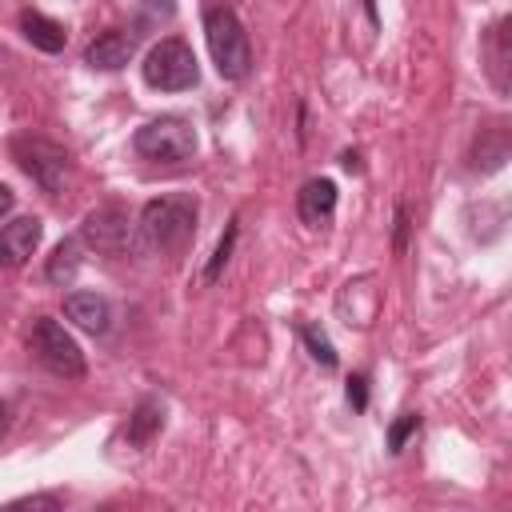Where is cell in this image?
Returning a JSON list of instances; mask_svg holds the SVG:
<instances>
[{
	"label": "cell",
	"mask_w": 512,
	"mask_h": 512,
	"mask_svg": "<svg viewBox=\"0 0 512 512\" xmlns=\"http://www.w3.org/2000/svg\"><path fill=\"white\" fill-rule=\"evenodd\" d=\"M296 212H300V220L312 224V228L328 224V216L336 212V184H332L328 176L308 180V184L296 192Z\"/></svg>",
	"instance_id": "9c48e42d"
},
{
	"label": "cell",
	"mask_w": 512,
	"mask_h": 512,
	"mask_svg": "<svg viewBox=\"0 0 512 512\" xmlns=\"http://www.w3.org/2000/svg\"><path fill=\"white\" fill-rule=\"evenodd\" d=\"M40 236H44V224L36 216H16L12 224H4L0 228V272L28 264V256L40 248Z\"/></svg>",
	"instance_id": "ba28073f"
},
{
	"label": "cell",
	"mask_w": 512,
	"mask_h": 512,
	"mask_svg": "<svg viewBox=\"0 0 512 512\" xmlns=\"http://www.w3.org/2000/svg\"><path fill=\"white\" fill-rule=\"evenodd\" d=\"M8 424H12V408H8L4 400H0V436L8 432Z\"/></svg>",
	"instance_id": "7402d4cb"
},
{
	"label": "cell",
	"mask_w": 512,
	"mask_h": 512,
	"mask_svg": "<svg viewBox=\"0 0 512 512\" xmlns=\"http://www.w3.org/2000/svg\"><path fill=\"white\" fill-rule=\"evenodd\" d=\"M196 216H200V208L184 192L148 200L140 208V220H136V248L148 252V256L180 252L196 236Z\"/></svg>",
	"instance_id": "6da1fadb"
},
{
	"label": "cell",
	"mask_w": 512,
	"mask_h": 512,
	"mask_svg": "<svg viewBox=\"0 0 512 512\" xmlns=\"http://www.w3.org/2000/svg\"><path fill=\"white\" fill-rule=\"evenodd\" d=\"M76 268H80V244L76 240H60L52 260H48V280L52 284H68L76 276Z\"/></svg>",
	"instance_id": "9a60e30c"
},
{
	"label": "cell",
	"mask_w": 512,
	"mask_h": 512,
	"mask_svg": "<svg viewBox=\"0 0 512 512\" xmlns=\"http://www.w3.org/2000/svg\"><path fill=\"white\" fill-rule=\"evenodd\" d=\"M132 48H136V40H132L128 32H120V28H112V32H104V36H96V40L88 44V52H84V60H88L92 68H104V72H116V68H124V64L132 60Z\"/></svg>",
	"instance_id": "30bf717a"
},
{
	"label": "cell",
	"mask_w": 512,
	"mask_h": 512,
	"mask_svg": "<svg viewBox=\"0 0 512 512\" xmlns=\"http://www.w3.org/2000/svg\"><path fill=\"white\" fill-rule=\"evenodd\" d=\"M28 352L60 380H80L84 376V352L80 344L64 332V324H56L52 316H40L28 332Z\"/></svg>",
	"instance_id": "8992f818"
},
{
	"label": "cell",
	"mask_w": 512,
	"mask_h": 512,
	"mask_svg": "<svg viewBox=\"0 0 512 512\" xmlns=\"http://www.w3.org/2000/svg\"><path fill=\"white\" fill-rule=\"evenodd\" d=\"M20 32H24V40H28L32 48H40V52H60V48L68 44L64 24L52 20V16H44V12H20Z\"/></svg>",
	"instance_id": "7c38bea8"
},
{
	"label": "cell",
	"mask_w": 512,
	"mask_h": 512,
	"mask_svg": "<svg viewBox=\"0 0 512 512\" xmlns=\"http://www.w3.org/2000/svg\"><path fill=\"white\" fill-rule=\"evenodd\" d=\"M132 148L152 164H184L196 156V132L184 116H156L144 128H136Z\"/></svg>",
	"instance_id": "3957f363"
},
{
	"label": "cell",
	"mask_w": 512,
	"mask_h": 512,
	"mask_svg": "<svg viewBox=\"0 0 512 512\" xmlns=\"http://www.w3.org/2000/svg\"><path fill=\"white\" fill-rule=\"evenodd\" d=\"M204 36H208V52H212L216 72L224 80H244L252 68V44H248L240 16L232 8H208L204 12Z\"/></svg>",
	"instance_id": "7a4b0ae2"
},
{
	"label": "cell",
	"mask_w": 512,
	"mask_h": 512,
	"mask_svg": "<svg viewBox=\"0 0 512 512\" xmlns=\"http://www.w3.org/2000/svg\"><path fill=\"white\" fill-rule=\"evenodd\" d=\"M508 60H512V48H508V20H496L484 36V68L492 76V84L500 92H508Z\"/></svg>",
	"instance_id": "4fadbf2b"
},
{
	"label": "cell",
	"mask_w": 512,
	"mask_h": 512,
	"mask_svg": "<svg viewBox=\"0 0 512 512\" xmlns=\"http://www.w3.org/2000/svg\"><path fill=\"white\" fill-rule=\"evenodd\" d=\"M232 244H236V220L228 224V232H224V240H220V248H216V256H212V264H208L204 280H216V276H220V268H224V264H228V256H232Z\"/></svg>",
	"instance_id": "ac0fdd59"
},
{
	"label": "cell",
	"mask_w": 512,
	"mask_h": 512,
	"mask_svg": "<svg viewBox=\"0 0 512 512\" xmlns=\"http://www.w3.org/2000/svg\"><path fill=\"white\" fill-rule=\"evenodd\" d=\"M64 316L72 324H80L84 332H108V320H112V308L104 296L96 292H68L64 296Z\"/></svg>",
	"instance_id": "8fae6325"
},
{
	"label": "cell",
	"mask_w": 512,
	"mask_h": 512,
	"mask_svg": "<svg viewBox=\"0 0 512 512\" xmlns=\"http://www.w3.org/2000/svg\"><path fill=\"white\" fill-rule=\"evenodd\" d=\"M348 404H352L356 412L368 408V376H364V372H356V376L348 380Z\"/></svg>",
	"instance_id": "d6986e66"
},
{
	"label": "cell",
	"mask_w": 512,
	"mask_h": 512,
	"mask_svg": "<svg viewBox=\"0 0 512 512\" xmlns=\"http://www.w3.org/2000/svg\"><path fill=\"white\" fill-rule=\"evenodd\" d=\"M300 336H304V344H308V352H312V360H316V364L336 368V348H332V340L324 336V328H320V324H304V328H300Z\"/></svg>",
	"instance_id": "2e32d148"
},
{
	"label": "cell",
	"mask_w": 512,
	"mask_h": 512,
	"mask_svg": "<svg viewBox=\"0 0 512 512\" xmlns=\"http://www.w3.org/2000/svg\"><path fill=\"white\" fill-rule=\"evenodd\" d=\"M144 80L156 92H184L196 88L200 80V64L196 52L180 40V36H164L160 44H152V52L144 56Z\"/></svg>",
	"instance_id": "5b68a950"
},
{
	"label": "cell",
	"mask_w": 512,
	"mask_h": 512,
	"mask_svg": "<svg viewBox=\"0 0 512 512\" xmlns=\"http://www.w3.org/2000/svg\"><path fill=\"white\" fill-rule=\"evenodd\" d=\"M160 428H164V404H160V400H152V396H144V400L132 408L124 436H128V444L144 448V444H148V440H152Z\"/></svg>",
	"instance_id": "5bb4252c"
},
{
	"label": "cell",
	"mask_w": 512,
	"mask_h": 512,
	"mask_svg": "<svg viewBox=\"0 0 512 512\" xmlns=\"http://www.w3.org/2000/svg\"><path fill=\"white\" fill-rule=\"evenodd\" d=\"M80 240L104 256H124L132 244V220L120 204H96L80 224Z\"/></svg>",
	"instance_id": "52a82bcc"
},
{
	"label": "cell",
	"mask_w": 512,
	"mask_h": 512,
	"mask_svg": "<svg viewBox=\"0 0 512 512\" xmlns=\"http://www.w3.org/2000/svg\"><path fill=\"white\" fill-rule=\"evenodd\" d=\"M12 156H16V164H20L44 192H52V196H60V192L68 188V180H72V156H68L56 140H48V136H32V132L16 136V140H12Z\"/></svg>",
	"instance_id": "277c9868"
},
{
	"label": "cell",
	"mask_w": 512,
	"mask_h": 512,
	"mask_svg": "<svg viewBox=\"0 0 512 512\" xmlns=\"http://www.w3.org/2000/svg\"><path fill=\"white\" fill-rule=\"evenodd\" d=\"M16 508H60V496H20Z\"/></svg>",
	"instance_id": "ffe728a7"
},
{
	"label": "cell",
	"mask_w": 512,
	"mask_h": 512,
	"mask_svg": "<svg viewBox=\"0 0 512 512\" xmlns=\"http://www.w3.org/2000/svg\"><path fill=\"white\" fill-rule=\"evenodd\" d=\"M420 428V412H404L392 428H388V448L392 452H404V444H408V436Z\"/></svg>",
	"instance_id": "e0dca14e"
},
{
	"label": "cell",
	"mask_w": 512,
	"mask_h": 512,
	"mask_svg": "<svg viewBox=\"0 0 512 512\" xmlns=\"http://www.w3.org/2000/svg\"><path fill=\"white\" fill-rule=\"evenodd\" d=\"M12 204H16V192H12L8 184H0V216H8V212H12Z\"/></svg>",
	"instance_id": "44dd1931"
}]
</instances>
